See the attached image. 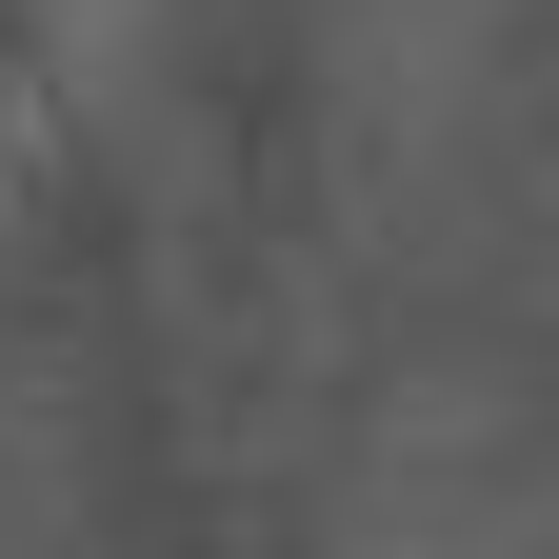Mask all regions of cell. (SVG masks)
Wrapping results in <instances>:
<instances>
[{
    "instance_id": "6da1fadb",
    "label": "cell",
    "mask_w": 559,
    "mask_h": 559,
    "mask_svg": "<svg viewBox=\"0 0 559 559\" xmlns=\"http://www.w3.org/2000/svg\"><path fill=\"white\" fill-rule=\"evenodd\" d=\"M320 559H559V460L500 419V380H400L340 460V520Z\"/></svg>"
},
{
    "instance_id": "7a4b0ae2",
    "label": "cell",
    "mask_w": 559,
    "mask_h": 559,
    "mask_svg": "<svg viewBox=\"0 0 559 559\" xmlns=\"http://www.w3.org/2000/svg\"><path fill=\"white\" fill-rule=\"evenodd\" d=\"M280 21H300V81H320V120L360 140V160H440V140L500 100V60H520L539 0H280Z\"/></svg>"
}]
</instances>
